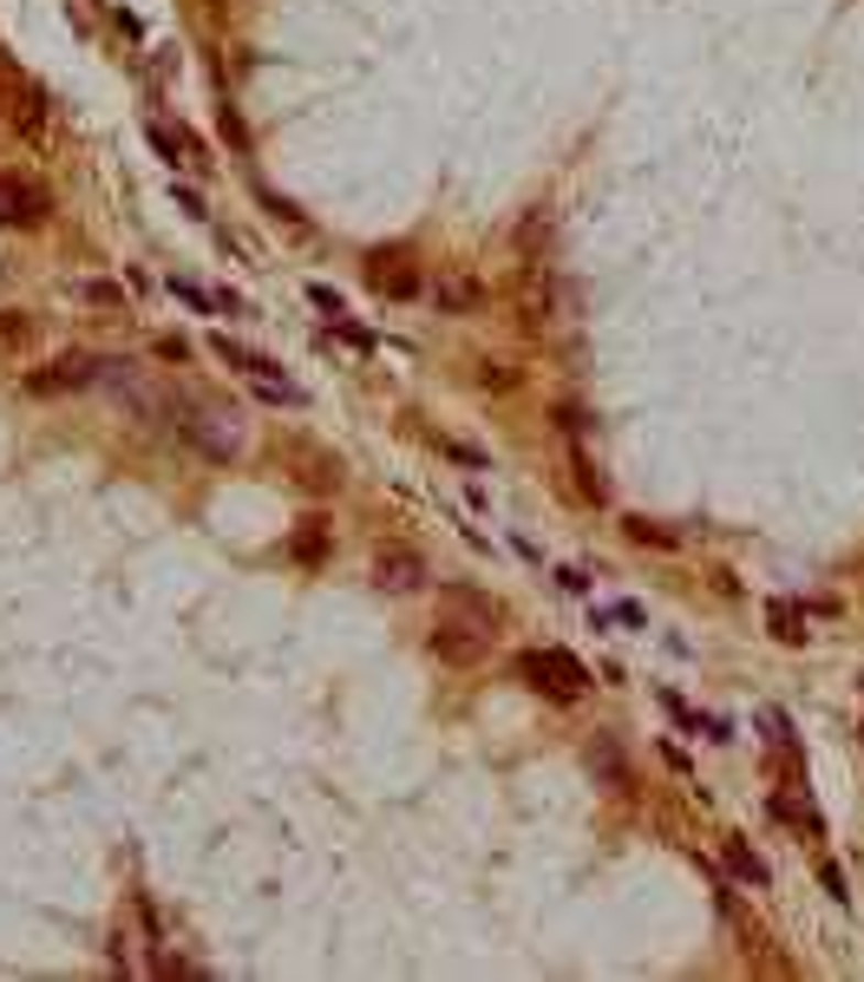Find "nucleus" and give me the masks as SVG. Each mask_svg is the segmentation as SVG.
<instances>
[{"label": "nucleus", "mask_w": 864, "mask_h": 982, "mask_svg": "<svg viewBox=\"0 0 864 982\" xmlns=\"http://www.w3.org/2000/svg\"><path fill=\"white\" fill-rule=\"evenodd\" d=\"M419 583H426V557H419V550H406V544L373 550V590H386V597H413Z\"/></svg>", "instance_id": "obj_6"}, {"label": "nucleus", "mask_w": 864, "mask_h": 982, "mask_svg": "<svg viewBox=\"0 0 864 982\" xmlns=\"http://www.w3.org/2000/svg\"><path fill=\"white\" fill-rule=\"evenodd\" d=\"M426 648L446 662V668H472V662H485L492 655V629L485 622H433V635H426Z\"/></svg>", "instance_id": "obj_5"}, {"label": "nucleus", "mask_w": 864, "mask_h": 982, "mask_svg": "<svg viewBox=\"0 0 864 982\" xmlns=\"http://www.w3.org/2000/svg\"><path fill=\"white\" fill-rule=\"evenodd\" d=\"M164 288H171V302H184V308H197V315H210V308H217V295H204V288H197V282H184V275H171Z\"/></svg>", "instance_id": "obj_15"}, {"label": "nucleus", "mask_w": 864, "mask_h": 982, "mask_svg": "<svg viewBox=\"0 0 864 982\" xmlns=\"http://www.w3.org/2000/svg\"><path fill=\"white\" fill-rule=\"evenodd\" d=\"M373 288H386V295H400V302H413V295H419L426 282H419V269H406V262H386V269L373 262Z\"/></svg>", "instance_id": "obj_10"}, {"label": "nucleus", "mask_w": 864, "mask_h": 982, "mask_svg": "<svg viewBox=\"0 0 864 982\" xmlns=\"http://www.w3.org/2000/svg\"><path fill=\"white\" fill-rule=\"evenodd\" d=\"M0 119H7V131H13L20 144H53V106H46V92L26 86L20 73L0 79Z\"/></svg>", "instance_id": "obj_3"}, {"label": "nucleus", "mask_w": 864, "mask_h": 982, "mask_svg": "<svg viewBox=\"0 0 864 982\" xmlns=\"http://www.w3.org/2000/svg\"><path fill=\"white\" fill-rule=\"evenodd\" d=\"M557 583H564V590H577V597H590V583H597V577H590V570H577V564H564V570H557Z\"/></svg>", "instance_id": "obj_19"}, {"label": "nucleus", "mask_w": 864, "mask_h": 982, "mask_svg": "<svg viewBox=\"0 0 864 982\" xmlns=\"http://www.w3.org/2000/svg\"><path fill=\"white\" fill-rule=\"evenodd\" d=\"M433 308H446V315H479V308H485V282H472V275H439V282H433Z\"/></svg>", "instance_id": "obj_9"}, {"label": "nucleus", "mask_w": 864, "mask_h": 982, "mask_svg": "<svg viewBox=\"0 0 864 982\" xmlns=\"http://www.w3.org/2000/svg\"><path fill=\"white\" fill-rule=\"evenodd\" d=\"M210 354L223 361L230 373H243L249 386L262 393V400H282V406H302V386L295 380H282V368L269 361V354H255V348H243V341H230V335H217L210 341Z\"/></svg>", "instance_id": "obj_2"}, {"label": "nucleus", "mask_w": 864, "mask_h": 982, "mask_svg": "<svg viewBox=\"0 0 864 982\" xmlns=\"http://www.w3.org/2000/svg\"><path fill=\"white\" fill-rule=\"evenodd\" d=\"M308 302H315V308H321L328 321H341V315H348V302H341V295H335L328 282H308Z\"/></svg>", "instance_id": "obj_16"}, {"label": "nucleus", "mask_w": 864, "mask_h": 982, "mask_svg": "<svg viewBox=\"0 0 864 982\" xmlns=\"http://www.w3.org/2000/svg\"><path fill=\"white\" fill-rule=\"evenodd\" d=\"M106 361H92V354H59V361H46L40 373H26V393H73V386H92Z\"/></svg>", "instance_id": "obj_7"}, {"label": "nucleus", "mask_w": 864, "mask_h": 982, "mask_svg": "<svg viewBox=\"0 0 864 982\" xmlns=\"http://www.w3.org/2000/svg\"><path fill=\"white\" fill-rule=\"evenodd\" d=\"M766 622H773L779 642H806V610H792V603H766Z\"/></svg>", "instance_id": "obj_12"}, {"label": "nucleus", "mask_w": 864, "mask_h": 982, "mask_svg": "<svg viewBox=\"0 0 864 982\" xmlns=\"http://www.w3.org/2000/svg\"><path fill=\"white\" fill-rule=\"evenodd\" d=\"M151 144L164 151V164H177V171H204L210 157H204V144L184 131V124H164V119H151Z\"/></svg>", "instance_id": "obj_8"}, {"label": "nucleus", "mask_w": 864, "mask_h": 982, "mask_svg": "<svg viewBox=\"0 0 864 982\" xmlns=\"http://www.w3.org/2000/svg\"><path fill=\"white\" fill-rule=\"evenodd\" d=\"M628 537H635V544H661V550H675V531H661V524H642V517H628Z\"/></svg>", "instance_id": "obj_17"}, {"label": "nucleus", "mask_w": 864, "mask_h": 982, "mask_svg": "<svg viewBox=\"0 0 864 982\" xmlns=\"http://www.w3.org/2000/svg\"><path fill=\"white\" fill-rule=\"evenodd\" d=\"M721 859H728V871H734V877H746V884H766V864L746 852V839H721Z\"/></svg>", "instance_id": "obj_11"}, {"label": "nucleus", "mask_w": 864, "mask_h": 982, "mask_svg": "<svg viewBox=\"0 0 864 982\" xmlns=\"http://www.w3.org/2000/svg\"><path fill=\"white\" fill-rule=\"evenodd\" d=\"M517 675H524L537 695H550V701H577V695L590 688V668H583L570 648H531V655H517Z\"/></svg>", "instance_id": "obj_1"}, {"label": "nucleus", "mask_w": 864, "mask_h": 982, "mask_svg": "<svg viewBox=\"0 0 864 982\" xmlns=\"http://www.w3.org/2000/svg\"><path fill=\"white\" fill-rule=\"evenodd\" d=\"M321 550H328V524H321V517H308V524L295 531V557H302V564H315Z\"/></svg>", "instance_id": "obj_13"}, {"label": "nucleus", "mask_w": 864, "mask_h": 982, "mask_svg": "<svg viewBox=\"0 0 864 982\" xmlns=\"http://www.w3.org/2000/svg\"><path fill=\"white\" fill-rule=\"evenodd\" d=\"M53 217V190L26 171H0V230H40Z\"/></svg>", "instance_id": "obj_4"}, {"label": "nucleus", "mask_w": 864, "mask_h": 982, "mask_svg": "<svg viewBox=\"0 0 864 982\" xmlns=\"http://www.w3.org/2000/svg\"><path fill=\"white\" fill-rule=\"evenodd\" d=\"M223 131H230V144H237V151H243V144H249V131H243V119H237V112H230V106H223Z\"/></svg>", "instance_id": "obj_22"}, {"label": "nucleus", "mask_w": 864, "mask_h": 982, "mask_svg": "<svg viewBox=\"0 0 864 982\" xmlns=\"http://www.w3.org/2000/svg\"><path fill=\"white\" fill-rule=\"evenodd\" d=\"M177 204H184V210H190V217H197V223H210V210H204V197H197V190H190V184H177Z\"/></svg>", "instance_id": "obj_20"}, {"label": "nucleus", "mask_w": 864, "mask_h": 982, "mask_svg": "<svg viewBox=\"0 0 864 982\" xmlns=\"http://www.w3.org/2000/svg\"><path fill=\"white\" fill-rule=\"evenodd\" d=\"M26 328H33L26 315H0V341H26Z\"/></svg>", "instance_id": "obj_21"}, {"label": "nucleus", "mask_w": 864, "mask_h": 982, "mask_svg": "<svg viewBox=\"0 0 864 982\" xmlns=\"http://www.w3.org/2000/svg\"><path fill=\"white\" fill-rule=\"evenodd\" d=\"M73 295H79V302H99V308H119V315H124V288H119V282H73Z\"/></svg>", "instance_id": "obj_14"}, {"label": "nucleus", "mask_w": 864, "mask_h": 982, "mask_svg": "<svg viewBox=\"0 0 864 982\" xmlns=\"http://www.w3.org/2000/svg\"><path fill=\"white\" fill-rule=\"evenodd\" d=\"M479 380H485V386H497V393H511V386H517V373L504 368V361H485V368H479Z\"/></svg>", "instance_id": "obj_18"}]
</instances>
